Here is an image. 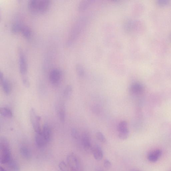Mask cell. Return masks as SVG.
<instances>
[{"mask_svg": "<svg viewBox=\"0 0 171 171\" xmlns=\"http://www.w3.org/2000/svg\"><path fill=\"white\" fill-rule=\"evenodd\" d=\"M162 154V152L161 150L157 149L154 150L148 154V160L151 162H156L160 158Z\"/></svg>", "mask_w": 171, "mask_h": 171, "instance_id": "11", "label": "cell"}, {"mask_svg": "<svg viewBox=\"0 0 171 171\" xmlns=\"http://www.w3.org/2000/svg\"><path fill=\"white\" fill-rule=\"evenodd\" d=\"M73 92V87L71 85H67L65 88L63 92V96L66 99L69 98Z\"/></svg>", "mask_w": 171, "mask_h": 171, "instance_id": "19", "label": "cell"}, {"mask_svg": "<svg viewBox=\"0 0 171 171\" xmlns=\"http://www.w3.org/2000/svg\"><path fill=\"white\" fill-rule=\"evenodd\" d=\"M22 79L23 85L26 88H29L30 86V83L27 77L26 76L23 77Z\"/></svg>", "mask_w": 171, "mask_h": 171, "instance_id": "25", "label": "cell"}, {"mask_svg": "<svg viewBox=\"0 0 171 171\" xmlns=\"http://www.w3.org/2000/svg\"><path fill=\"white\" fill-rule=\"evenodd\" d=\"M35 142L37 146L39 147H42L45 146L48 142L43 136L41 132L35 133Z\"/></svg>", "mask_w": 171, "mask_h": 171, "instance_id": "10", "label": "cell"}, {"mask_svg": "<svg viewBox=\"0 0 171 171\" xmlns=\"http://www.w3.org/2000/svg\"><path fill=\"white\" fill-rule=\"evenodd\" d=\"M61 77V72L60 70L54 69L51 70L49 74L50 82L53 84H56L60 80Z\"/></svg>", "mask_w": 171, "mask_h": 171, "instance_id": "7", "label": "cell"}, {"mask_svg": "<svg viewBox=\"0 0 171 171\" xmlns=\"http://www.w3.org/2000/svg\"><path fill=\"white\" fill-rule=\"evenodd\" d=\"M12 171H19V167L18 162L13 159L6 165Z\"/></svg>", "mask_w": 171, "mask_h": 171, "instance_id": "16", "label": "cell"}, {"mask_svg": "<svg viewBox=\"0 0 171 171\" xmlns=\"http://www.w3.org/2000/svg\"><path fill=\"white\" fill-rule=\"evenodd\" d=\"M22 25L18 23H14L11 26V30L13 33H16L20 32Z\"/></svg>", "mask_w": 171, "mask_h": 171, "instance_id": "22", "label": "cell"}, {"mask_svg": "<svg viewBox=\"0 0 171 171\" xmlns=\"http://www.w3.org/2000/svg\"><path fill=\"white\" fill-rule=\"evenodd\" d=\"M76 71L77 73L79 76L83 77L84 74V71L81 67L78 66L77 67Z\"/></svg>", "mask_w": 171, "mask_h": 171, "instance_id": "27", "label": "cell"}, {"mask_svg": "<svg viewBox=\"0 0 171 171\" xmlns=\"http://www.w3.org/2000/svg\"><path fill=\"white\" fill-rule=\"evenodd\" d=\"M92 110L93 112L96 114L100 113L101 111L100 107L98 105L94 106L92 107Z\"/></svg>", "mask_w": 171, "mask_h": 171, "instance_id": "26", "label": "cell"}, {"mask_svg": "<svg viewBox=\"0 0 171 171\" xmlns=\"http://www.w3.org/2000/svg\"><path fill=\"white\" fill-rule=\"evenodd\" d=\"M20 153L22 157L26 160H29L31 157V150L26 146H23L20 149Z\"/></svg>", "mask_w": 171, "mask_h": 171, "instance_id": "15", "label": "cell"}, {"mask_svg": "<svg viewBox=\"0 0 171 171\" xmlns=\"http://www.w3.org/2000/svg\"><path fill=\"white\" fill-rule=\"evenodd\" d=\"M67 161L71 171H82L80 163L74 153L70 154L67 156Z\"/></svg>", "mask_w": 171, "mask_h": 171, "instance_id": "3", "label": "cell"}, {"mask_svg": "<svg viewBox=\"0 0 171 171\" xmlns=\"http://www.w3.org/2000/svg\"><path fill=\"white\" fill-rule=\"evenodd\" d=\"M71 135L72 137L75 139H77L79 136V134L77 130L75 128H73L71 130Z\"/></svg>", "mask_w": 171, "mask_h": 171, "instance_id": "29", "label": "cell"}, {"mask_svg": "<svg viewBox=\"0 0 171 171\" xmlns=\"http://www.w3.org/2000/svg\"><path fill=\"white\" fill-rule=\"evenodd\" d=\"M42 133L47 142H49L52 135V132L49 125L46 124L43 125L42 130Z\"/></svg>", "mask_w": 171, "mask_h": 171, "instance_id": "13", "label": "cell"}, {"mask_svg": "<svg viewBox=\"0 0 171 171\" xmlns=\"http://www.w3.org/2000/svg\"><path fill=\"white\" fill-rule=\"evenodd\" d=\"M81 141L83 147L86 151L89 152L92 150L91 138L88 133H85L83 135Z\"/></svg>", "mask_w": 171, "mask_h": 171, "instance_id": "8", "label": "cell"}, {"mask_svg": "<svg viewBox=\"0 0 171 171\" xmlns=\"http://www.w3.org/2000/svg\"><path fill=\"white\" fill-rule=\"evenodd\" d=\"M127 129H128V124L127 122L125 121H123L119 123L117 127V129L119 132Z\"/></svg>", "mask_w": 171, "mask_h": 171, "instance_id": "20", "label": "cell"}, {"mask_svg": "<svg viewBox=\"0 0 171 171\" xmlns=\"http://www.w3.org/2000/svg\"><path fill=\"white\" fill-rule=\"evenodd\" d=\"M111 163L110 161L107 159L105 160L104 162V168L107 169H109L111 166Z\"/></svg>", "mask_w": 171, "mask_h": 171, "instance_id": "30", "label": "cell"}, {"mask_svg": "<svg viewBox=\"0 0 171 171\" xmlns=\"http://www.w3.org/2000/svg\"><path fill=\"white\" fill-rule=\"evenodd\" d=\"M0 171H7L5 169L3 168V167L1 166V169H0Z\"/></svg>", "mask_w": 171, "mask_h": 171, "instance_id": "31", "label": "cell"}, {"mask_svg": "<svg viewBox=\"0 0 171 171\" xmlns=\"http://www.w3.org/2000/svg\"><path fill=\"white\" fill-rule=\"evenodd\" d=\"M55 109L59 120L62 122H64L66 118L65 107L62 102H59L56 105Z\"/></svg>", "mask_w": 171, "mask_h": 171, "instance_id": "6", "label": "cell"}, {"mask_svg": "<svg viewBox=\"0 0 171 171\" xmlns=\"http://www.w3.org/2000/svg\"><path fill=\"white\" fill-rule=\"evenodd\" d=\"M169 2V1L168 0H158L157 1L158 4L162 6L168 5Z\"/></svg>", "mask_w": 171, "mask_h": 171, "instance_id": "28", "label": "cell"}, {"mask_svg": "<svg viewBox=\"0 0 171 171\" xmlns=\"http://www.w3.org/2000/svg\"><path fill=\"white\" fill-rule=\"evenodd\" d=\"M20 32L26 38L29 39L31 37V31L29 27L22 25Z\"/></svg>", "mask_w": 171, "mask_h": 171, "instance_id": "17", "label": "cell"}, {"mask_svg": "<svg viewBox=\"0 0 171 171\" xmlns=\"http://www.w3.org/2000/svg\"><path fill=\"white\" fill-rule=\"evenodd\" d=\"M96 137L98 140L103 144H106L107 140L104 134L101 132H98L96 133Z\"/></svg>", "mask_w": 171, "mask_h": 171, "instance_id": "23", "label": "cell"}, {"mask_svg": "<svg viewBox=\"0 0 171 171\" xmlns=\"http://www.w3.org/2000/svg\"><path fill=\"white\" fill-rule=\"evenodd\" d=\"M50 1L48 0H30L28 2V7L32 13L42 14L48 10Z\"/></svg>", "mask_w": 171, "mask_h": 171, "instance_id": "1", "label": "cell"}, {"mask_svg": "<svg viewBox=\"0 0 171 171\" xmlns=\"http://www.w3.org/2000/svg\"><path fill=\"white\" fill-rule=\"evenodd\" d=\"M0 161L1 164L7 165L12 159L8 141L5 138L0 140Z\"/></svg>", "mask_w": 171, "mask_h": 171, "instance_id": "2", "label": "cell"}, {"mask_svg": "<svg viewBox=\"0 0 171 171\" xmlns=\"http://www.w3.org/2000/svg\"><path fill=\"white\" fill-rule=\"evenodd\" d=\"M0 113L3 117L10 118L13 117V113L9 108L6 107H2L0 109Z\"/></svg>", "mask_w": 171, "mask_h": 171, "instance_id": "18", "label": "cell"}, {"mask_svg": "<svg viewBox=\"0 0 171 171\" xmlns=\"http://www.w3.org/2000/svg\"><path fill=\"white\" fill-rule=\"evenodd\" d=\"M92 151L95 160L98 161L102 160L103 157V153L102 149L100 146L95 145L92 149Z\"/></svg>", "mask_w": 171, "mask_h": 171, "instance_id": "12", "label": "cell"}, {"mask_svg": "<svg viewBox=\"0 0 171 171\" xmlns=\"http://www.w3.org/2000/svg\"><path fill=\"white\" fill-rule=\"evenodd\" d=\"M129 130L127 129L122 132H119L118 134V137L122 140H124L128 138L129 135Z\"/></svg>", "mask_w": 171, "mask_h": 171, "instance_id": "21", "label": "cell"}, {"mask_svg": "<svg viewBox=\"0 0 171 171\" xmlns=\"http://www.w3.org/2000/svg\"><path fill=\"white\" fill-rule=\"evenodd\" d=\"M30 115L31 124L35 133L41 132L42 129L40 125L41 118L37 114L34 109L32 108L31 109Z\"/></svg>", "mask_w": 171, "mask_h": 171, "instance_id": "4", "label": "cell"}, {"mask_svg": "<svg viewBox=\"0 0 171 171\" xmlns=\"http://www.w3.org/2000/svg\"><path fill=\"white\" fill-rule=\"evenodd\" d=\"M134 171H139V170H134Z\"/></svg>", "mask_w": 171, "mask_h": 171, "instance_id": "32", "label": "cell"}, {"mask_svg": "<svg viewBox=\"0 0 171 171\" xmlns=\"http://www.w3.org/2000/svg\"><path fill=\"white\" fill-rule=\"evenodd\" d=\"M144 87L140 83H134L131 85L129 89L131 94H140L144 91Z\"/></svg>", "mask_w": 171, "mask_h": 171, "instance_id": "9", "label": "cell"}, {"mask_svg": "<svg viewBox=\"0 0 171 171\" xmlns=\"http://www.w3.org/2000/svg\"><path fill=\"white\" fill-rule=\"evenodd\" d=\"M19 70L22 77L26 76L27 68L26 59L22 52L19 53Z\"/></svg>", "mask_w": 171, "mask_h": 171, "instance_id": "5", "label": "cell"}, {"mask_svg": "<svg viewBox=\"0 0 171 171\" xmlns=\"http://www.w3.org/2000/svg\"><path fill=\"white\" fill-rule=\"evenodd\" d=\"M59 167L61 171H69L68 167L66 163L63 161H61L59 163Z\"/></svg>", "mask_w": 171, "mask_h": 171, "instance_id": "24", "label": "cell"}, {"mask_svg": "<svg viewBox=\"0 0 171 171\" xmlns=\"http://www.w3.org/2000/svg\"><path fill=\"white\" fill-rule=\"evenodd\" d=\"M4 92L6 94L9 95L11 92V86L9 81L7 79L4 78L0 80Z\"/></svg>", "mask_w": 171, "mask_h": 171, "instance_id": "14", "label": "cell"}]
</instances>
